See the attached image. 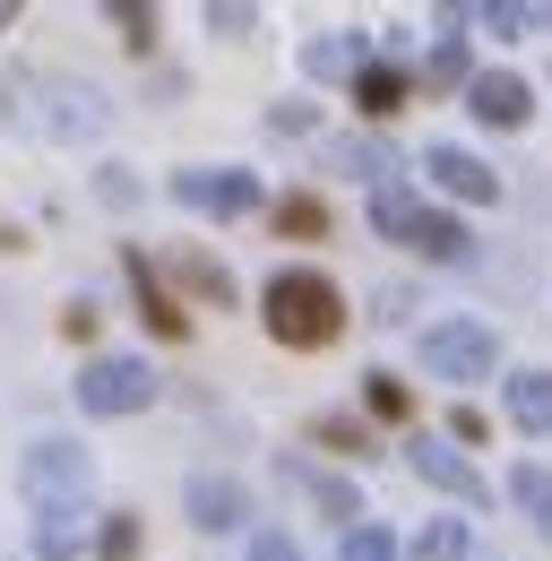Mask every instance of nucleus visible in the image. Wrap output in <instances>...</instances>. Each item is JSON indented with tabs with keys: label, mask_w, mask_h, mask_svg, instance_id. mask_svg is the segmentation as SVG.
I'll return each instance as SVG.
<instances>
[{
	"label": "nucleus",
	"mask_w": 552,
	"mask_h": 561,
	"mask_svg": "<svg viewBox=\"0 0 552 561\" xmlns=\"http://www.w3.org/2000/svg\"><path fill=\"white\" fill-rule=\"evenodd\" d=\"M260 302H268V337L294 346V354L337 346V329H345V294L320 277V268H276Z\"/></svg>",
	"instance_id": "1"
},
{
	"label": "nucleus",
	"mask_w": 552,
	"mask_h": 561,
	"mask_svg": "<svg viewBox=\"0 0 552 561\" xmlns=\"http://www.w3.org/2000/svg\"><path fill=\"white\" fill-rule=\"evenodd\" d=\"M371 225H380V233H398V242H406V251H423V260H467V242H475L458 216L414 208L398 182H380V191H371Z\"/></svg>",
	"instance_id": "2"
},
{
	"label": "nucleus",
	"mask_w": 552,
	"mask_h": 561,
	"mask_svg": "<svg viewBox=\"0 0 552 561\" xmlns=\"http://www.w3.org/2000/svg\"><path fill=\"white\" fill-rule=\"evenodd\" d=\"M78 407L87 415H138V407H156V371L138 354H95L78 371Z\"/></svg>",
	"instance_id": "3"
},
{
	"label": "nucleus",
	"mask_w": 552,
	"mask_h": 561,
	"mask_svg": "<svg viewBox=\"0 0 552 561\" xmlns=\"http://www.w3.org/2000/svg\"><path fill=\"white\" fill-rule=\"evenodd\" d=\"M87 449L78 440H35L26 449V467H18V484H26V501L35 510H53V501H87Z\"/></svg>",
	"instance_id": "4"
},
{
	"label": "nucleus",
	"mask_w": 552,
	"mask_h": 561,
	"mask_svg": "<svg viewBox=\"0 0 552 561\" xmlns=\"http://www.w3.org/2000/svg\"><path fill=\"white\" fill-rule=\"evenodd\" d=\"M492 329H475V320H440V329H423V363L440 371V380H475V371H492Z\"/></svg>",
	"instance_id": "5"
},
{
	"label": "nucleus",
	"mask_w": 552,
	"mask_h": 561,
	"mask_svg": "<svg viewBox=\"0 0 552 561\" xmlns=\"http://www.w3.org/2000/svg\"><path fill=\"white\" fill-rule=\"evenodd\" d=\"M173 199L199 216H242L260 199V182L251 173H233V164H191V173H173Z\"/></svg>",
	"instance_id": "6"
},
{
	"label": "nucleus",
	"mask_w": 552,
	"mask_h": 561,
	"mask_svg": "<svg viewBox=\"0 0 552 561\" xmlns=\"http://www.w3.org/2000/svg\"><path fill=\"white\" fill-rule=\"evenodd\" d=\"M423 173H432L440 191H458V199H501V173H492L483 156H467V147H432Z\"/></svg>",
	"instance_id": "7"
},
{
	"label": "nucleus",
	"mask_w": 552,
	"mask_h": 561,
	"mask_svg": "<svg viewBox=\"0 0 552 561\" xmlns=\"http://www.w3.org/2000/svg\"><path fill=\"white\" fill-rule=\"evenodd\" d=\"M467 95H475V122H492V130H518L527 122V78H509V70H483V78H467Z\"/></svg>",
	"instance_id": "8"
},
{
	"label": "nucleus",
	"mask_w": 552,
	"mask_h": 561,
	"mask_svg": "<svg viewBox=\"0 0 552 561\" xmlns=\"http://www.w3.org/2000/svg\"><path fill=\"white\" fill-rule=\"evenodd\" d=\"M44 130H53V139H95V130H104V95H95V87H53Z\"/></svg>",
	"instance_id": "9"
},
{
	"label": "nucleus",
	"mask_w": 552,
	"mask_h": 561,
	"mask_svg": "<svg viewBox=\"0 0 552 561\" xmlns=\"http://www.w3.org/2000/svg\"><path fill=\"white\" fill-rule=\"evenodd\" d=\"M130 285H138V311H147V329H156V337H182V329H191V320H182V302L164 294V277H156V260H147V251H130Z\"/></svg>",
	"instance_id": "10"
},
{
	"label": "nucleus",
	"mask_w": 552,
	"mask_h": 561,
	"mask_svg": "<svg viewBox=\"0 0 552 561\" xmlns=\"http://www.w3.org/2000/svg\"><path fill=\"white\" fill-rule=\"evenodd\" d=\"M182 501H191V527H242V510H251L242 484H225V476H191Z\"/></svg>",
	"instance_id": "11"
},
{
	"label": "nucleus",
	"mask_w": 552,
	"mask_h": 561,
	"mask_svg": "<svg viewBox=\"0 0 552 561\" xmlns=\"http://www.w3.org/2000/svg\"><path fill=\"white\" fill-rule=\"evenodd\" d=\"M414 476H423V484H440V492H458V501H483L475 467H467V458H449L440 440H414Z\"/></svg>",
	"instance_id": "12"
},
{
	"label": "nucleus",
	"mask_w": 552,
	"mask_h": 561,
	"mask_svg": "<svg viewBox=\"0 0 552 561\" xmlns=\"http://www.w3.org/2000/svg\"><path fill=\"white\" fill-rule=\"evenodd\" d=\"M35 545H44V561H61L87 545V501H53V510H35Z\"/></svg>",
	"instance_id": "13"
},
{
	"label": "nucleus",
	"mask_w": 552,
	"mask_h": 561,
	"mask_svg": "<svg viewBox=\"0 0 552 561\" xmlns=\"http://www.w3.org/2000/svg\"><path fill=\"white\" fill-rule=\"evenodd\" d=\"M509 423L518 432H552V371H518L509 380Z\"/></svg>",
	"instance_id": "14"
},
{
	"label": "nucleus",
	"mask_w": 552,
	"mask_h": 561,
	"mask_svg": "<svg viewBox=\"0 0 552 561\" xmlns=\"http://www.w3.org/2000/svg\"><path fill=\"white\" fill-rule=\"evenodd\" d=\"M354 104H363L371 122H389V113L406 104V70H380V61H363V70H354Z\"/></svg>",
	"instance_id": "15"
},
{
	"label": "nucleus",
	"mask_w": 552,
	"mask_h": 561,
	"mask_svg": "<svg viewBox=\"0 0 552 561\" xmlns=\"http://www.w3.org/2000/svg\"><path fill=\"white\" fill-rule=\"evenodd\" d=\"M173 277L191 285V294H199V302H216V311H225V302H233V277H225V268H216V260H199V251H182V260H173Z\"/></svg>",
	"instance_id": "16"
},
{
	"label": "nucleus",
	"mask_w": 552,
	"mask_h": 561,
	"mask_svg": "<svg viewBox=\"0 0 552 561\" xmlns=\"http://www.w3.org/2000/svg\"><path fill=\"white\" fill-rule=\"evenodd\" d=\"M302 70H311V78H354V70H363V44H345V35H320V44L302 53Z\"/></svg>",
	"instance_id": "17"
},
{
	"label": "nucleus",
	"mask_w": 552,
	"mask_h": 561,
	"mask_svg": "<svg viewBox=\"0 0 552 561\" xmlns=\"http://www.w3.org/2000/svg\"><path fill=\"white\" fill-rule=\"evenodd\" d=\"M458 553H467V518H432L414 536V561H458Z\"/></svg>",
	"instance_id": "18"
},
{
	"label": "nucleus",
	"mask_w": 552,
	"mask_h": 561,
	"mask_svg": "<svg viewBox=\"0 0 552 561\" xmlns=\"http://www.w3.org/2000/svg\"><path fill=\"white\" fill-rule=\"evenodd\" d=\"M276 233H302V242H311V233H329V208L294 191V199H276Z\"/></svg>",
	"instance_id": "19"
},
{
	"label": "nucleus",
	"mask_w": 552,
	"mask_h": 561,
	"mask_svg": "<svg viewBox=\"0 0 552 561\" xmlns=\"http://www.w3.org/2000/svg\"><path fill=\"white\" fill-rule=\"evenodd\" d=\"M95 553H104V561H138V518H130V510H113V518L95 527Z\"/></svg>",
	"instance_id": "20"
},
{
	"label": "nucleus",
	"mask_w": 552,
	"mask_h": 561,
	"mask_svg": "<svg viewBox=\"0 0 552 561\" xmlns=\"http://www.w3.org/2000/svg\"><path fill=\"white\" fill-rule=\"evenodd\" d=\"M509 492H518V510H536V527L552 536V476H544V467H518V484H509Z\"/></svg>",
	"instance_id": "21"
},
{
	"label": "nucleus",
	"mask_w": 552,
	"mask_h": 561,
	"mask_svg": "<svg viewBox=\"0 0 552 561\" xmlns=\"http://www.w3.org/2000/svg\"><path fill=\"white\" fill-rule=\"evenodd\" d=\"M337 561H398V545H389V527H354Z\"/></svg>",
	"instance_id": "22"
},
{
	"label": "nucleus",
	"mask_w": 552,
	"mask_h": 561,
	"mask_svg": "<svg viewBox=\"0 0 552 561\" xmlns=\"http://www.w3.org/2000/svg\"><path fill=\"white\" fill-rule=\"evenodd\" d=\"M113 26L130 35V53H147V44H156V9H130V0H122V9H113Z\"/></svg>",
	"instance_id": "23"
},
{
	"label": "nucleus",
	"mask_w": 552,
	"mask_h": 561,
	"mask_svg": "<svg viewBox=\"0 0 552 561\" xmlns=\"http://www.w3.org/2000/svg\"><path fill=\"white\" fill-rule=\"evenodd\" d=\"M406 407H414L406 389H398L389 371H371V415H389V423H398V415H406Z\"/></svg>",
	"instance_id": "24"
},
{
	"label": "nucleus",
	"mask_w": 552,
	"mask_h": 561,
	"mask_svg": "<svg viewBox=\"0 0 552 561\" xmlns=\"http://www.w3.org/2000/svg\"><path fill=\"white\" fill-rule=\"evenodd\" d=\"M320 440H329V449H354V458L371 449V440H363V423H345V415H320Z\"/></svg>",
	"instance_id": "25"
},
{
	"label": "nucleus",
	"mask_w": 552,
	"mask_h": 561,
	"mask_svg": "<svg viewBox=\"0 0 552 561\" xmlns=\"http://www.w3.org/2000/svg\"><path fill=\"white\" fill-rule=\"evenodd\" d=\"M302 484L320 492V510H329V518H354V492H345L337 476H302Z\"/></svg>",
	"instance_id": "26"
},
{
	"label": "nucleus",
	"mask_w": 552,
	"mask_h": 561,
	"mask_svg": "<svg viewBox=\"0 0 552 561\" xmlns=\"http://www.w3.org/2000/svg\"><path fill=\"white\" fill-rule=\"evenodd\" d=\"M423 78H432V87H458V78H467V53H458V44H440V53H432V70H423Z\"/></svg>",
	"instance_id": "27"
},
{
	"label": "nucleus",
	"mask_w": 552,
	"mask_h": 561,
	"mask_svg": "<svg viewBox=\"0 0 552 561\" xmlns=\"http://www.w3.org/2000/svg\"><path fill=\"white\" fill-rule=\"evenodd\" d=\"M251 561H302V553H294V536H251Z\"/></svg>",
	"instance_id": "28"
},
{
	"label": "nucleus",
	"mask_w": 552,
	"mask_h": 561,
	"mask_svg": "<svg viewBox=\"0 0 552 561\" xmlns=\"http://www.w3.org/2000/svg\"><path fill=\"white\" fill-rule=\"evenodd\" d=\"M95 191H104V199H113V208H130V199H138V182H130V173H122V164H113V173H104V182H95Z\"/></svg>",
	"instance_id": "29"
},
{
	"label": "nucleus",
	"mask_w": 552,
	"mask_h": 561,
	"mask_svg": "<svg viewBox=\"0 0 552 561\" xmlns=\"http://www.w3.org/2000/svg\"><path fill=\"white\" fill-rule=\"evenodd\" d=\"M9 18H18V9H9V0H0V26H9Z\"/></svg>",
	"instance_id": "30"
}]
</instances>
